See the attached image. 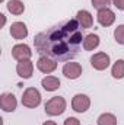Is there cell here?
Here are the masks:
<instances>
[{
  "label": "cell",
  "instance_id": "cell-15",
  "mask_svg": "<svg viewBox=\"0 0 124 125\" xmlns=\"http://www.w3.org/2000/svg\"><path fill=\"white\" fill-rule=\"evenodd\" d=\"M98 45H99V36L96 33H89V35L85 36V39H83V48L86 51H93L95 48H98Z\"/></svg>",
  "mask_w": 124,
  "mask_h": 125
},
{
  "label": "cell",
  "instance_id": "cell-1",
  "mask_svg": "<svg viewBox=\"0 0 124 125\" xmlns=\"http://www.w3.org/2000/svg\"><path fill=\"white\" fill-rule=\"evenodd\" d=\"M82 31L83 29L76 19L60 22L35 35V50L39 55L60 61H70L77 57L80 45L83 44L85 36Z\"/></svg>",
  "mask_w": 124,
  "mask_h": 125
},
{
  "label": "cell",
  "instance_id": "cell-13",
  "mask_svg": "<svg viewBox=\"0 0 124 125\" xmlns=\"http://www.w3.org/2000/svg\"><path fill=\"white\" fill-rule=\"evenodd\" d=\"M76 21L79 22L82 29H89L93 25V18L88 10H79L76 13Z\"/></svg>",
  "mask_w": 124,
  "mask_h": 125
},
{
  "label": "cell",
  "instance_id": "cell-7",
  "mask_svg": "<svg viewBox=\"0 0 124 125\" xmlns=\"http://www.w3.org/2000/svg\"><path fill=\"white\" fill-rule=\"evenodd\" d=\"M96 19H98V23L101 26H111L115 21V13L111 10V9H102V10H98V15H96Z\"/></svg>",
  "mask_w": 124,
  "mask_h": 125
},
{
  "label": "cell",
  "instance_id": "cell-10",
  "mask_svg": "<svg viewBox=\"0 0 124 125\" xmlns=\"http://www.w3.org/2000/svg\"><path fill=\"white\" fill-rule=\"evenodd\" d=\"M0 106L4 112H13L18 106V100L12 93H3L0 96Z\"/></svg>",
  "mask_w": 124,
  "mask_h": 125
},
{
  "label": "cell",
  "instance_id": "cell-2",
  "mask_svg": "<svg viewBox=\"0 0 124 125\" xmlns=\"http://www.w3.org/2000/svg\"><path fill=\"white\" fill-rule=\"evenodd\" d=\"M66 111V100L62 96H54L45 103V114L50 116H59Z\"/></svg>",
  "mask_w": 124,
  "mask_h": 125
},
{
  "label": "cell",
  "instance_id": "cell-8",
  "mask_svg": "<svg viewBox=\"0 0 124 125\" xmlns=\"http://www.w3.org/2000/svg\"><path fill=\"white\" fill-rule=\"evenodd\" d=\"M63 74L67 79L74 80V79L82 76V65L79 62H66L63 67Z\"/></svg>",
  "mask_w": 124,
  "mask_h": 125
},
{
  "label": "cell",
  "instance_id": "cell-3",
  "mask_svg": "<svg viewBox=\"0 0 124 125\" xmlns=\"http://www.w3.org/2000/svg\"><path fill=\"white\" fill-rule=\"evenodd\" d=\"M41 103V93L35 87H28L22 94V105L26 108H37Z\"/></svg>",
  "mask_w": 124,
  "mask_h": 125
},
{
  "label": "cell",
  "instance_id": "cell-17",
  "mask_svg": "<svg viewBox=\"0 0 124 125\" xmlns=\"http://www.w3.org/2000/svg\"><path fill=\"white\" fill-rule=\"evenodd\" d=\"M111 74L114 79H123L124 77V60H117L112 64Z\"/></svg>",
  "mask_w": 124,
  "mask_h": 125
},
{
  "label": "cell",
  "instance_id": "cell-11",
  "mask_svg": "<svg viewBox=\"0 0 124 125\" xmlns=\"http://www.w3.org/2000/svg\"><path fill=\"white\" fill-rule=\"evenodd\" d=\"M16 73L19 74V77L22 79H31L32 73H34V64L31 60H24L19 61L16 65Z\"/></svg>",
  "mask_w": 124,
  "mask_h": 125
},
{
  "label": "cell",
  "instance_id": "cell-23",
  "mask_svg": "<svg viewBox=\"0 0 124 125\" xmlns=\"http://www.w3.org/2000/svg\"><path fill=\"white\" fill-rule=\"evenodd\" d=\"M42 125H57V124H56L54 121H45V122H44Z\"/></svg>",
  "mask_w": 124,
  "mask_h": 125
},
{
  "label": "cell",
  "instance_id": "cell-22",
  "mask_svg": "<svg viewBox=\"0 0 124 125\" xmlns=\"http://www.w3.org/2000/svg\"><path fill=\"white\" fill-rule=\"evenodd\" d=\"M112 3H114V6H115L117 9L124 10V0H112Z\"/></svg>",
  "mask_w": 124,
  "mask_h": 125
},
{
  "label": "cell",
  "instance_id": "cell-18",
  "mask_svg": "<svg viewBox=\"0 0 124 125\" xmlns=\"http://www.w3.org/2000/svg\"><path fill=\"white\" fill-rule=\"evenodd\" d=\"M98 125H117V118L112 114H102L98 118Z\"/></svg>",
  "mask_w": 124,
  "mask_h": 125
},
{
  "label": "cell",
  "instance_id": "cell-5",
  "mask_svg": "<svg viewBox=\"0 0 124 125\" xmlns=\"http://www.w3.org/2000/svg\"><path fill=\"white\" fill-rule=\"evenodd\" d=\"M110 62H111L110 55L105 54V52H96V54H93L92 57H91V65L95 70H99V71L108 68Z\"/></svg>",
  "mask_w": 124,
  "mask_h": 125
},
{
  "label": "cell",
  "instance_id": "cell-12",
  "mask_svg": "<svg viewBox=\"0 0 124 125\" xmlns=\"http://www.w3.org/2000/svg\"><path fill=\"white\" fill-rule=\"evenodd\" d=\"M10 35L15 39H24L28 36V28L24 22H13L10 25Z\"/></svg>",
  "mask_w": 124,
  "mask_h": 125
},
{
  "label": "cell",
  "instance_id": "cell-20",
  "mask_svg": "<svg viewBox=\"0 0 124 125\" xmlns=\"http://www.w3.org/2000/svg\"><path fill=\"white\" fill-rule=\"evenodd\" d=\"M111 0H92V6L98 10H102V9H107L110 6Z\"/></svg>",
  "mask_w": 124,
  "mask_h": 125
},
{
  "label": "cell",
  "instance_id": "cell-14",
  "mask_svg": "<svg viewBox=\"0 0 124 125\" xmlns=\"http://www.w3.org/2000/svg\"><path fill=\"white\" fill-rule=\"evenodd\" d=\"M41 84L47 92H54V90H57L60 87V80L57 77H54V76H47V77L42 79Z\"/></svg>",
  "mask_w": 124,
  "mask_h": 125
},
{
  "label": "cell",
  "instance_id": "cell-9",
  "mask_svg": "<svg viewBox=\"0 0 124 125\" xmlns=\"http://www.w3.org/2000/svg\"><path fill=\"white\" fill-rule=\"evenodd\" d=\"M37 67H38V70H39L41 73L50 74V73H53V71L57 68V62H56V60H53V58H50V57L41 55L39 60H38V62H37Z\"/></svg>",
  "mask_w": 124,
  "mask_h": 125
},
{
  "label": "cell",
  "instance_id": "cell-21",
  "mask_svg": "<svg viewBox=\"0 0 124 125\" xmlns=\"http://www.w3.org/2000/svg\"><path fill=\"white\" fill-rule=\"evenodd\" d=\"M64 125H80V121L77 118H73V116H69L66 121H64Z\"/></svg>",
  "mask_w": 124,
  "mask_h": 125
},
{
  "label": "cell",
  "instance_id": "cell-6",
  "mask_svg": "<svg viewBox=\"0 0 124 125\" xmlns=\"http://www.w3.org/2000/svg\"><path fill=\"white\" fill-rule=\"evenodd\" d=\"M32 55L31 48L26 44H18L12 48V57L18 61H24V60H29Z\"/></svg>",
  "mask_w": 124,
  "mask_h": 125
},
{
  "label": "cell",
  "instance_id": "cell-16",
  "mask_svg": "<svg viewBox=\"0 0 124 125\" xmlns=\"http://www.w3.org/2000/svg\"><path fill=\"white\" fill-rule=\"evenodd\" d=\"M7 10L12 15H22L25 12V4L21 0H10L7 3Z\"/></svg>",
  "mask_w": 124,
  "mask_h": 125
},
{
  "label": "cell",
  "instance_id": "cell-4",
  "mask_svg": "<svg viewBox=\"0 0 124 125\" xmlns=\"http://www.w3.org/2000/svg\"><path fill=\"white\" fill-rule=\"evenodd\" d=\"M89 106H91V99L86 94L79 93V94H76L73 97V100H72V108H73L74 112L83 114V112H86L89 109Z\"/></svg>",
  "mask_w": 124,
  "mask_h": 125
},
{
  "label": "cell",
  "instance_id": "cell-19",
  "mask_svg": "<svg viewBox=\"0 0 124 125\" xmlns=\"http://www.w3.org/2000/svg\"><path fill=\"white\" fill-rule=\"evenodd\" d=\"M114 38L115 41L120 44V45H124V25H118L114 31Z\"/></svg>",
  "mask_w": 124,
  "mask_h": 125
}]
</instances>
